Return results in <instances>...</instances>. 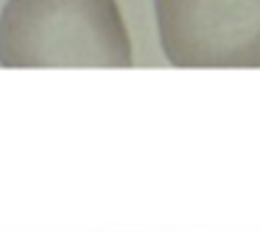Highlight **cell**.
Segmentation results:
<instances>
[{"instance_id":"cell-1","label":"cell","mask_w":260,"mask_h":232,"mask_svg":"<svg viewBox=\"0 0 260 232\" xmlns=\"http://www.w3.org/2000/svg\"><path fill=\"white\" fill-rule=\"evenodd\" d=\"M118 0H6L0 68H132Z\"/></svg>"},{"instance_id":"cell-2","label":"cell","mask_w":260,"mask_h":232,"mask_svg":"<svg viewBox=\"0 0 260 232\" xmlns=\"http://www.w3.org/2000/svg\"><path fill=\"white\" fill-rule=\"evenodd\" d=\"M174 68H260V0H154Z\"/></svg>"}]
</instances>
